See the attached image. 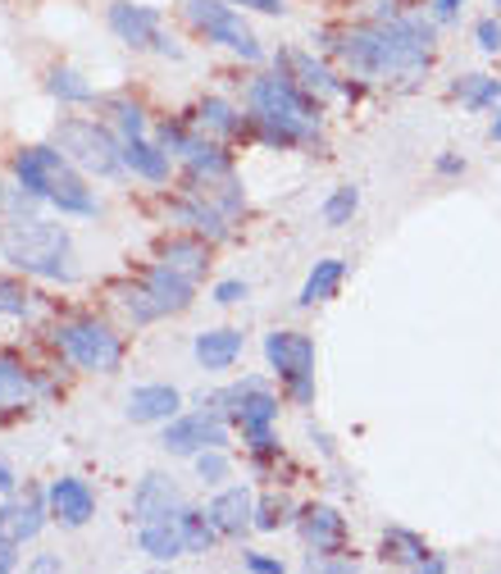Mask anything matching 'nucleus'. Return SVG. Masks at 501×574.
Listing matches in <instances>:
<instances>
[{
    "instance_id": "b1692460",
    "label": "nucleus",
    "mask_w": 501,
    "mask_h": 574,
    "mask_svg": "<svg viewBox=\"0 0 501 574\" xmlns=\"http://www.w3.org/2000/svg\"><path fill=\"white\" fill-rule=\"evenodd\" d=\"M174 524H178V533H182V547H187L191 556H206V552H215V543L223 539V533L215 529V520H210V511L191 507V502L174 515Z\"/></svg>"
},
{
    "instance_id": "f257e3e1",
    "label": "nucleus",
    "mask_w": 501,
    "mask_h": 574,
    "mask_svg": "<svg viewBox=\"0 0 501 574\" xmlns=\"http://www.w3.org/2000/svg\"><path fill=\"white\" fill-rule=\"evenodd\" d=\"M0 260L19 274L46 279V283H73L79 264H73V233L51 219H6L0 223Z\"/></svg>"
},
{
    "instance_id": "5701e85b",
    "label": "nucleus",
    "mask_w": 501,
    "mask_h": 574,
    "mask_svg": "<svg viewBox=\"0 0 501 574\" xmlns=\"http://www.w3.org/2000/svg\"><path fill=\"white\" fill-rule=\"evenodd\" d=\"M191 124L210 137H238V133H247V114L223 96H201L197 109H191Z\"/></svg>"
},
{
    "instance_id": "6e6552de",
    "label": "nucleus",
    "mask_w": 501,
    "mask_h": 574,
    "mask_svg": "<svg viewBox=\"0 0 501 574\" xmlns=\"http://www.w3.org/2000/svg\"><path fill=\"white\" fill-rule=\"evenodd\" d=\"M182 19L197 28L206 42L223 46V51H233L242 60H264V46H260V36L251 32V23L228 6V0H182Z\"/></svg>"
},
{
    "instance_id": "393cba45",
    "label": "nucleus",
    "mask_w": 501,
    "mask_h": 574,
    "mask_svg": "<svg viewBox=\"0 0 501 574\" xmlns=\"http://www.w3.org/2000/svg\"><path fill=\"white\" fill-rule=\"evenodd\" d=\"M182 165H187L191 178H206V182L233 174V156H228V150H223L219 142H210V133L197 137V146H191L187 156H182Z\"/></svg>"
},
{
    "instance_id": "72a5a7b5",
    "label": "nucleus",
    "mask_w": 501,
    "mask_h": 574,
    "mask_svg": "<svg viewBox=\"0 0 501 574\" xmlns=\"http://www.w3.org/2000/svg\"><path fill=\"white\" fill-rule=\"evenodd\" d=\"M36 206H42V197H36V191H28L14 174L0 182V210H6V219H32Z\"/></svg>"
},
{
    "instance_id": "6ab92c4d",
    "label": "nucleus",
    "mask_w": 501,
    "mask_h": 574,
    "mask_svg": "<svg viewBox=\"0 0 501 574\" xmlns=\"http://www.w3.org/2000/svg\"><path fill=\"white\" fill-rule=\"evenodd\" d=\"M206 511H210V520H215V529L223 533V539H242L247 529H255V497L242 483L219 488Z\"/></svg>"
},
{
    "instance_id": "a18cd8bd",
    "label": "nucleus",
    "mask_w": 501,
    "mask_h": 574,
    "mask_svg": "<svg viewBox=\"0 0 501 574\" xmlns=\"http://www.w3.org/2000/svg\"><path fill=\"white\" fill-rule=\"evenodd\" d=\"M32 570H36V574H55V570H64V561H60V556H36Z\"/></svg>"
},
{
    "instance_id": "ddd939ff",
    "label": "nucleus",
    "mask_w": 501,
    "mask_h": 574,
    "mask_svg": "<svg viewBox=\"0 0 501 574\" xmlns=\"http://www.w3.org/2000/svg\"><path fill=\"white\" fill-rule=\"evenodd\" d=\"M46 502H51V520L64 524V529H83L92 515H96V492L87 479L79 474H60L51 488H46Z\"/></svg>"
},
{
    "instance_id": "9b49d317",
    "label": "nucleus",
    "mask_w": 501,
    "mask_h": 574,
    "mask_svg": "<svg viewBox=\"0 0 501 574\" xmlns=\"http://www.w3.org/2000/svg\"><path fill=\"white\" fill-rule=\"evenodd\" d=\"M46 520H51V502L42 488H28L23 497H6L0 502V543L23 547L46 529Z\"/></svg>"
},
{
    "instance_id": "f704fd0d",
    "label": "nucleus",
    "mask_w": 501,
    "mask_h": 574,
    "mask_svg": "<svg viewBox=\"0 0 501 574\" xmlns=\"http://www.w3.org/2000/svg\"><path fill=\"white\" fill-rule=\"evenodd\" d=\"M223 451H228V447H206V451L191 456V466H197V479H201V483H223L228 474H233V466H228Z\"/></svg>"
},
{
    "instance_id": "2f4dec72",
    "label": "nucleus",
    "mask_w": 501,
    "mask_h": 574,
    "mask_svg": "<svg viewBox=\"0 0 501 574\" xmlns=\"http://www.w3.org/2000/svg\"><path fill=\"white\" fill-rule=\"evenodd\" d=\"M32 305H36V292L14 274H0V320H23L32 315Z\"/></svg>"
},
{
    "instance_id": "a211bd4d",
    "label": "nucleus",
    "mask_w": 501,
    "mask_h": 574,
    "mask_svg": "<svg viewBox=\"0 0 501 574\" xmlns=\"http://www.w3.org/2000/svg\"><path fill=\"white\" fill-rule=\"evenodd\" d=\"M247 352V333L242 328H206L197 333V342H191V356H197V365L206 374H223V369H233Z\"/></svg>"
},
{
    "instance_id": "49530a36",
    "label": "nucleus",
    "mask_w": 501,
    "mask_h": 574,
    "mask_svg": "<svg viewBox=\"0 0 501 574\" xmlns=\"http://www.w3.org/2000/svg\"><path fill=\"white\" fill-rule=\"evenodd\" d=\"M19 561H14V547L10 543H0V574H10Z\"/></svg>"
},
{
    "instance_id": "ea45409f",
    "label": "nucleus",
    "mask_w": 501,
    "mask_h": 574,
    "mask_svg": "<svg viewBox=\"0 0 501 574\" xmlns=\"http://www.w3.org/2000/svg\"><path fill=\"white\" fill-rule=\"evenodd\" d=\"M242 565H247V570H255V574H283V561H274V556H260V552H247V556H242Z\"/></svg>"
},
{
    "instance_id": "473e14b6",
    "label": "nucleus",
    "mask_w": 501,
    "mask_h": 574,
    "mask_svg": "<svg viewBox=\"0 0 501 574\" xmlns=\"http://www.w3.org/2000/svg\"><path fill=\"white\" fill-rule=\"evenodd\" d=\"M356 210H361V187H356V182H342V187L328 191V201L320 206V219H324L328 228H342V223L356 219Z\"/></svg>"
},
{
    "instance_id": "4468645a",
    "label": "nucleus",
    "mask_w": 501,
    "mask_h": 574,
    "mask_svg": "<svg viewBox=\"0 0 501 574\" xmlns=\"http://www.w3.org/2000/svg\"><path fill=\"white\" fill-rule=\"evenodd\" d=\"M105 19H109V32L119 36L124 46H133V51H150L156 32L165 28V19H160L156 6H133V0H114Z\"/></svg>"
},
{
    "instance_id": "58836bf2",
    "label": "nucleus",
    "mask_w": 501,
    "mask_h": 574,
    "mask_svg": "<svg viewBox=\"0 0 501 574\" xmlns=\"http://www.w3.org/2000/svg\"><path fill=\"white\" fill-rule=\"evenodd\" d=\"M228 6H242V10H255V14H288V0H228Z\"/></svg>"
},
{
    "instance_id": "412c9836",
    "label": "nucleus",
    "mask_w": 501,
    "mask_h": 574,
    "mask_svg": "<svg viewBox=\"0 0 501 574\" xmlns=\"http://www.w3.org/2000/svg\"><path fill=\"white\" fill-rule=\"evenodd\" d=\"M279 64H288L283 73H292L296 87H305L315 101H333V96H342V92H346V83L337 79V73H333L324 60L305 55V51H288V55H279Z\"/></svg>"
},
{
    "instance_id": "c756f323",
    "label": "nucleus",
    "mask_w": 501,
    "mask_h": 574,
    "mask_svg": "<svg viewBox=\"0 0 501 574\" xmlns=\"http://www.w3.org/2000/svg\"><path fill=\"white\" fill-rule=\"evenodd\" d=\"M451 96H460L470 109H492L501 101V79H488V73H466V79L451 83Z\"/></svg>"
},
{
    "instance_id": "f03ea898",
    "label": "nucleus",
    "mask_w": 501,
    "mask_h": 574,
    "mask_svg": "<svg viewBox=\"0 0 501 574\" xmlns=\"http://www.w3.org/2000/svg\"><path fill=\"white\" fill-rule=\"evenodd\" d=\"M10 174H14L28 191H36L42 201H51L60 215H83V219L101 215V201L92 197L87 174L73 165L55 142H51V146L42 142V146H23V150H14Z\"/></svg>"
},
{
    "instance_id": "c9c22d12",
    "label": "nucleus",
    "mask_w": 501,
    "mask_h": 574,
    "mask_svg": "<svg viewBox=\"0 0 501 574\" xmlns=\"http://www.w3.org/2000/svg\"><path fill=\"white\" fill-rule=\"evenodd\" d=\"M288 497H274V492H269V497H260V502H255V529L260 533H274L279 524H288Z\"/></svg>"
},
{
    "instance_id": "2eb2a0df",
    "label": "nucleus",
    "mask_w": 501,
    "mask_h": 574,
    "mask_svg": "<svg viewBox=\"0 0 501 574\" xmlns=\"http://www.w3.org/2000/svg\"><path fill=\"white\" fill-rule=\"evenodd\" d=\"M178 410H182V393L174 383H137L124 401L128 425H169Z\"/></svg>"
},
{
    "instance_id": "0eeeda50",
    "label": "nucleus",
    "mask_w": 501,
    "mask_h": 574,
    "mask_svg": "<svg viewBox=\"0 0 501 574\" xmlns=\"http://www.w3.org/2000/svg\"><path fill=\"white\" fill-rule=\"evenodd\" d=\"M264 361L283 378V388L296 406H315V342L296 328L264 333Z\"/></svg>"
},
{
    "instance_id": "423d86ee",
    "label": "nucleus",
    "mask_w": 501,
    "mask_h": 574,
    "mask_svg": "<svg viewBox=\"0 0 501 574\" xmlns=\"http://www.w3.org/2000/svg\"><path fill=\"white\" fill-rule=\"evenodd\" d=\"M55 146L79 165L87 178H119L124 174V137L96 119H60Z\"/></svg>"
},
{
    "instance_id": "de8ad7c7",
    "label": "nucleus",
    "mask_w": 501,
    "mask_h": 574,
    "mask_svg": "<svg viewBox=\"0 0 501 574\" xmlns=\"http://www.w3.org/2000/svg\"><path fill=\"white\" fill-rule=\"evenodd\" d=\"M488 137H492V142H501V109H497V119H492V128H488Z\"/></svg>"
},
{
    "instance_id": "4be33fe9",
    "label": "nucleus",
    "mask_w": 501,
    "mask_h": 574,
    "mask_svg": "<svg viewBox=\"0 0 501 574\" xmlns=\"http://www.w3.org/2000/svg\"><path fill=\"white\" fill-rule=\"evenodd\" d=\"M124 169L146 178V182H156L165 187L169 174H174V156L160 146V142H146V137H124Z\"/></svg>"
},
{
    "instance_id": "aec40b11",
    "label": "nucleus",
    "mask_w": 501,
    "mask_h": 574,
    "mask_svg": "<svg viewBox=\"0 0 501 574\" xmlns=\"http://www.w3.org/2000/svg\"><path fill=\"white\" fill-rule=\"evenodd\" d=\"M51 383L46 374L28 369V361L19 352H0V410L6 406H28L36 393H46Z\"/></svg>"
},
{
    "instance_id": "c85d7f7f",
    "label": "nucleus",
    "mask_w": 501,
    "mask_h": 574,
    "mask_svg": "<svg viewBox=\"0 0 501 574\" xmlns=\"http://www.w3.org/2000/svg\"><path fill=\"white\" fill-rule=\"evenodd\" d=\"M46 96L60 101V105H92V101H96L92 83L83 79L79 69H69V64H55V69L46 73Z\"/></svg>"
},
{
    "instance_id": "f8f14e48",
    "label": "nucleus",
    "mask_w": 501,
    "mask_h": 574,
    "mask_svg": "<svg viewBox=\"0 0 501 574\" xmlns=\"http://www.w3.org/2000/svg\"><path fill=\"white\" fill-rule=\"evenodd\" d=\"M187 507V497L182 488L174 483V474H160V470H150L137 479L133 488V524H160V520H174L178 511Z\"/></svg>"
},
{
    "instance_id": "20e7f679",
    "label": "nucleus",
    "mask_w": 501,
    "mask_h": 574,
    "mask_svg": "<svg viewBox=\"0 0 501 574\" xmlns=\"http://www.w3.org/2000/svg\"><path fill=\"white\" fill-rule=\"evenodd\" d=\"M119 301L133 324H156V320H169V315H182L191 301H197V279H187L169 264L150 260L142 279H133L128 288H119Z\"/></svg>"
},
{
    "instance_id": "bb28decb",
    "label": "nucleus",
    "mask_w": 501,
    "mask_h": 574,
    "mask_svg": "<svg viewBox=\"0 0 501 574\" xmlns=\"http://www.w3.org/2000/svg\"><path fill=\"white\" fill-rule=\"evenodd\" d=\"M342 279H346V260H337V255H328V260H315V270L305 274V283H301V305H324V301H333L337 296V288H342Z\"/></svg>"
},
{
    "instance_id": "4c0bfd02",
    "label": "nucleus",
    "mask_w": 501,
    "mask_h": 574,
    "mask_svg": "<svg viewBox=\"0 0 501 574\" xmlns=\"http://www.w3.org/2000/svg\"><path fill=\"white\" fill-rule=\"evenodd\" d=\"M251 296V283L247 279H223V283H215V305H238V301H247Z\"/></svg>"
},
{
    "instance_id": "1a4fd4ad",
    "label": "nucleus",
    "mask_w": 501,
    "mask_h": 574,
    "mask_svg": "<svg viewBox=\"0 0 501 574\" xmlns=\"http://www.w3.org/2000/svg\"><path fill=\"white\" fill-rule=\"evenodd\" d=\"M228 415L215 406V401H206L201 397V410H178L169 425H165V434H160V447L169 451V456H197V451H206V447H228Z\"/></svg>"
},
{
    "instance_id": "7c9ffc66",
    "label": "nucleus",
    "mask_w": 501,
    "mask_h": 574,
    "mask_svg": "<svg viewBox=\"0 0 501 574\" xmlns=\"http://www.w3.org/2000/svg\"><path fill=\"white\" fill-rule=\"evenodd\" d=\"M105 114H109V128L119 137H146V109L142 101L133 96H109L105 101Z\"/></svg>"
},
{
    "instance_id": "cd10ccee",
    "label": "nucleus",
    "mask_w": 501,
    "mask_h": 574,
    "mask_svg": "<svg viewBox=\"0 0 501 574\" xmlns=\"http://www.w3.org/2000/svg\"><path fill=\"white\" fill-rule=\"evenodd\" d=\"M383 561L406 565V570H429L434 552H429V543H424L419 533H410V529H388V533H383Z\"/></svg>"
},
{
    "instance_id": "c03bdc74",
    "label": "nucleus",
    "mask_w": 501,
    "mask_h": 574,
    "mask_svg": "<svg viewBox=\"0 0 501 574\" xmlns=\"http://www.w3.org/2000/svg\"><path fill=\"white\" fill-rule=\"evenodd\" d=\"M14 488H19V474H14L6 461H0V492H6V497H14Z\"/></svg>"
},
{
    "instance_id": "79ce46f5",
    "label": "nucleus",
    "mask_w": 501,
    "mask_h": 574,
    "mask_svg": "<svg viewBox=\"0 0 501 574\" xmlns=\"http://www.w3.org/2000/svg\"><path fill=\"white\" fill-rule=\"evenodd\" d=\"M434 169H438L442 178H460V174H466V160H460V156H451V150H442Z\"/></svg>"
},
{
    "instance_id": "39448f33",
    "label": "nucleus",
    "mask_w": 501,
    "mask_h": 574,
    "mask_svg": "<svg viewBox=\"0 0 501 574\" xmlns=\"http://www.w3.org/2000/svg\"><path fill=\"white\" fill-rule=\"evenodd\" d=\"M51 337H55L60 356L87 374H119L124 369V337L96 315H73L64 324H55Z\"/></svg>"
},
{
    "instance_id": "dca6fc26",
    "label": "nucleus",
    "mask_w": 501,
    "mask_h": 574,
    "mask_svg": "<svg viewBox=\"0 0 501 574\" xmlns=\"http://www.w3.org/2000/svg\"><path fill=\"white\" fill-rule=\"evenodd\" d=\"M296 529H301L305 547H311V561L346 552V520H342L333 507H305V511L296 515Z\"/></svg>"
},
{
    "instance_id": "09e8293b",
    "label": "nucleus",
    "mask_w": 501,
    "mask_h": 574,
    "mask_svg": "<svg viewBox=\"0 0 501 574\" xmlns=\"http://www.w3.org/2000/svg\"><path fill=\"white\" fill-rule=\"evenodd\" d=\"M492 6H497V10H501V0H492Z\"/></svg>"
},
{
    "instance_id": "f3484780",
    "label": "nucleus",
    "mask_w": 501,
    "mask_h": 574,
    "mask_svg": "<svg viewBox=\"0 0 501 574\" xmlns=\"http://www.w3.org/2000/svg\"><path fill=\"white\" fill-rule=\"evenodd\" d=\"M156 260L160 264H169V270H178V274H187V279H206V270H210V238H201V233H169V238H160L156 242Z\"/></svg>"
},
{
    "instance_id": "37998d69",
    "label": "nucleus",
    "mask_w": 501,
    "mask_h": 574,
    "mask_svg": "<svg viewBox=\"0 0 501 574\" xmlns=\"http://www.w3.org/2000/svg\"><path fill=\"white\" fill-rule=\"evenodd\" d=\"M460 6H466V0H434V23H451L460 14Z\"/></svg>"
},
{
    "instance_id": "e433bc0d",
    "label": "nucleus",
    "mask_w": 501,
    "mask_h": 574,
    "mask_svg": "<svg viewBox=\"0 0 501 574\" xmlns=\"http://www.w3.org/2000/svg\"><path fill=\"white\" fill-rule=\"evenodd\" d=\"M474 42L483 55H497L501 51V19H479L474 23Z\"/></svg>"
},
{
    "instance_id": "a19ab883",
    "label": "nucleus",
    "mask_w": 501,
    "mask_h": 574,
    "mask_svg": "<svg viewBox=\"0 0 501 574\" xmlns=\"http://www.w3.org/2000/svg\"><path fill=\"white\" fill-rule=\"evenodd\" d=\"M150 51H156V55H165V60H182V46H178V36H169L165 28L156 32V42H150Z\"/></svg>"
},
{
    "instance_id": "9d476101",
    "label": "nucleus",
    "mask_w": 501,
    "mask_h": 574,
    "mask_svg": "<svg viewBox=\"0 0 501 574\" xmlns=\"http://www.w3.org/2000/svg\"><path fill=\"white\" fill-rule=\"evenodd\" d=\"M233 425L242 429V442L251 447V456H274L279 451V438H274V419H279V393L269 388L260 378L255 388L233 406Z\"/></svg>"
},
{
    "instance_id": "a878e982",
    "label": "nucleus",
    "mask_w": 501,
    "mask_h": 574,
    "mask_svg": "<svg viewBox=\"0 0 501 574\" xmlns=\"http://www.w3.org/2000/svg\"><path fill=\"white\" fill-rule=\"evenodd\" d=\"M137 552L150 556V561H178L187 556L182 547V533L174 520H160V524H137Z\"/></svg>"
},
{
    "instance_id": "7ed1b4c3",
    "label": "nucleus",
    "mask_w": 501,
    "mask_h": 574,
    "mask_svg": "<svg viewBox=\"0 0 501 574\" xmlns=\"http://www.w3.org/2000/svg\"><path fill=\"white\" fill-rule=\"evenodd\" d=\"M247 109L255 114V119H269V124L288 128L296 137V146H311L320 137V124H324L320 101L305 92V87H296V79H292V73H283V69L251 79Z\"/></svg>"
}]
</instances>
